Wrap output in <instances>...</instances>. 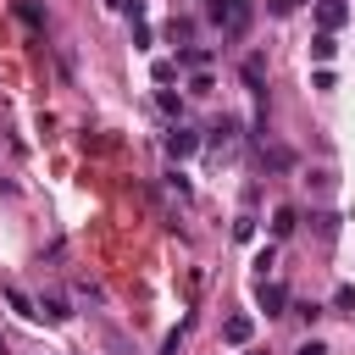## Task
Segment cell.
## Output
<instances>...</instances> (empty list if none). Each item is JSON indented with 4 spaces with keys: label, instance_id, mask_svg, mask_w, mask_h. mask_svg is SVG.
<instances>
[{
    "label": "cell",
    "instance_id": "9",
    "mask_svg": "<svg viewBox=\"0 0 355 355\" xmlns=\"http://www.w3.org/2000/svg\"><path fill=\"white\" fill-rule=\"evenodd\" d=\"M272 233H277V239H283V233H294V211H288V205H277V216H272Z\"/></svg>",
    "mask_w": 355,
    "mask_h": 355
},
{
    "label": "cell",
    "instance_id": "13",
    "mask_svg": "<svg viewBox=\"0 0 355 355\" xmlns=\"http://www.w3.org/2000/svg\"><path fill=\"white\" fill-rule=\"evenodd\" d=\"M105 6H122V0H105Z\"/></svg>",
    "mask_w": 355,
    "mask_h": 355
},
{
    "label": "cell",
    "instance_id": "12",
    "mask_svg": "<svg viewBox=\"0 0 355 355\" xmlns=\"http://www.w3.org/2000/svg\"><path fill=\"white\" fill-rule=\"evenodd\" d=\"M294 6H300V0H272V11H277V17H283V11H294Z\"/></svg>",
    "mask_w": 355,
    "mask_h": 355
},
{
    "label": "cell",
    "instance_id": "1",
    "mask_svg": "<svg viewBox=\"0 0 355 355\" xmlns=\"http://www.w3.org/2000/svg\"><path fill=\"white\" fill-rule=\"evenodd\" d=\"M205 17H211L222 33H233V39H239V33H250V22H255V0H211V6H205Z\"/></svg>",
    "mask_w": 355,
    "mask_h": 355
},
{
    "label": "cell",
    "instance_id": "7",
    "mask_svg": "<svg viewBox=\"0 0 355 355\" xmlns=\"http://www.w3.org/2000/svg\"><path fill=\"white\" fill-rule=\"evenodd\" d=\"M333 50H338L333 33H316V39H311V55H316V61H333Z\"/></svg>",
    "mask_w": 355,
    "mask_h": 355
},
{
    "label": "cell",
    "instance_id": "11",
    "mask_svg": "<svg viewBox=\"0 0 355 355\" xmlns=\"http://www.w3.org/2000/svg\"><path fill=\"white\" fill-rule=\"evenodd\" d=\"M300 355H327V344H322V338H305V344H300Z\"/></svg>",
    "mask_w": 355,
    "mask_h": 355
},
{
    "label": "cell",
    "instance_id": "8",
    "mask_svg": "<svg viewBox=\"0 0 355 355\" xmlns=\"http://www.w3.org/2000/svg\"><path fill=\"white\" fill-rule=\"evenodd\" d=\"M6 305H11V311H22V316H39V311H33V300H28L22 288H6Z\"/></svg>",
    "mask_w": 355,
    "mask_h": 355
},
{
    "label": "cell",
    "instance_id": "5",
    "mask_svg": "<svg viewBox=\"0 0 355 355\" xmlns=\"http://www.w3.org/2000/svg\"><path fill=\"white\" fill-rule=\"evenodd\" d=\"M250 333H255L250 316H227V322H222V338H227V344H250Z\"/></svg>",
    "mask_w": 355,
    "mask_h": 355
},
{
    "label": "cell",
    "instance_id": "3",
    "mask_svg": "<svg viewBox=\"0 0 355 355\" xmlns=\"http://www.w3.org/2000/svg\"><path fill=\"white\" fill-rule=\"evenodd\" d=\"M344 17H349V6H344V0H316V28H322V33H333Z\"/></svg>",
    "mask_w": 355,
    "mask_h": 355
},
{
    "label": "cell",
    "instance_id": "2",
    "mask_svg": "<svg viewBox=\"0 0 355 355\" xmlns=\"http://www.w3.org/2000/svg\"><path fill=\"white\" fill-rule=\"evenodd\" d=\"M255 300H261V311H266V316H283V305H288V294H283V283H266V277H261V288H255Z\"/></svg>",
    "mask_w": 355,
    "mask_h": 355
},
{
    "label": "cell",
    "instance_id": "10",
    "mask_svg": "<svg viewBox=\"0 0 355 355\" xmlns=\"http://www.w3.org/2000/svg\"><path fill=\"white\" fill-rule=\"evenodd\" d=\"M266 166H277V172H283V166H294V155H288V150H266Z\"/></svg>",
    "mask_w": 355,
    "mask_h": 355
},
{
    "label": "cell",
    "instance_id": "4",
    "mask_svg": "<svg viewBox=\"0 0 355 355\" xmlns=\"http://www.w3.org/2000/svg\"><path fill=\"white\" fill-rule=\"evenodd\" d=\"M166 150H172V161H183V155H194V150H200V139H194V128H172V133H166Z\"/></svg>",
    "mask_w": 355,
    "mask_h": 355
},
{
    "label": "cell",
    "instance_id": "6",
    "mask_svg": "<svg viewBox=\"0 0 355 355\" xmlns=\"http://www.w3.org/2000/svg\"><path fill=\"white\" fill-rule=\"evenodd\" d=\"M39 316H50V322H67L72 311H67V300H61V294H44V300H39Z\"/></svg>",
    "mask_w": 355,
    "mask_h": 355
}]
</instances>
